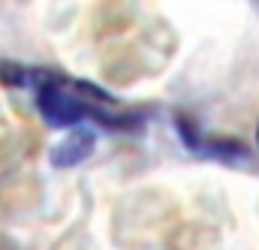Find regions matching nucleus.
<instances>
[{"label":"nucleus","instance_id":"nucleus-3","mask_svg":"<svg viewBox=\"0 0 259 250\" xmlns=\"http://www.w3.org/2000/svg\"><path fill=\"white\" fill-rule=\"evenodd\" d=\"M256 142H259V130H256Z\"/></svg>","mask_w":259,"mask_h":250},{"label":"nucleus","instance_id":"nucleus-2","mask_svg":"<svg viewBox=\"0 0 259 250\" xmlns=\"http://www.w3.org/2000/svg\"><path fill=\"white\" fill-rule=\"evenodd\" d=\"M91 151H94V133L91 130H78V133L66 136L64 142L52 151V160H55V166H75Z\"/></svg>","mask_w":259,"mask_h":250},{"label":"nucleus","instance_id":"nucleus-1","mask_svg":"<svg viewBox=\"0 0 259 250\" xmlns=\"http://www.w3.org/2000/svg\"><path fill=\"white\" fill-rule=\"evenodd\" d=\"M30 81H36V103H39V112L42 118L52 127H69L78 124L81 118H97L100 124L109 127H121L127 124L124 118L106 112L100 103H112L103 91L91 88V85H81V81H72L64 75H55V72H30L27 75Z\"/></svg>","mask_w":259,"mask_h":250}]
</instances>
